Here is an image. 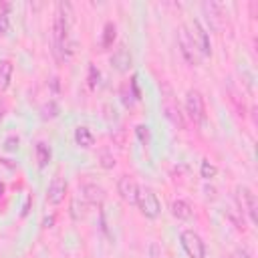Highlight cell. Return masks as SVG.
Masks as SVG:
<instances>
[{
    "label": "cell",
    "mask_w": 258,
    "mask_h": 258,
    "mask_svg": "<svg viewBox=\"0 0 258 258\" xmlns=\"http://www.w3.org/2000/svg\"><path fill=\"white\" fill-rule=\"evenodd\" d=\"M189 36H191V40L196 42V46H198V50L202 52V56H208V54H212V44H210V36H208V32H206V28L200 24V20H194L191 24H189Z\"/></svg>",
    "instance_id": "cell-6"
},
{
    "label": "cell",
    "mask_w": 258,
    "mask_h": 258,
    "mask_svg": "<svg viewBox=\"0 0 258 258\" xmlns=\"http://www.w3.org/2000/svg\"><path fill=\"white\" fill-rule=\"evenodd\" d=\"M101 167H105V169L115 167V157H113L109 151H103V153H101Z\"/></svg>",
    "instance_id": "cell-23"
},
{
    "label": "cell",
    "mask_w": 258,
    "mask_h": 258,
    "mask_svg": "<svg viewBox=\"0 0 258 258\" xmlns=\"http://www.w3.org/2000/svg\"><path fill=\"white\" fill-rule=\"evenodd\" d=\"M163 111H165V117L179 129H185V119H183V113L179 109V105L171 99V95L163 97Z\"/></svg>",
    "instance_id": "cell-8"
},
{
    "label": "cell",
    "mask_w": 258,
    "mask_h": 258,
    "mask_svg": "<svg viewBox=\"0 0 258 258\" xmlns=\"http://www.w3.org/2000/svg\"><path fill=\"white\" fill-rule=\"evenodd\" d=\"M137 206H139V212H141L145 218H149V220L157 218L159 212H161V204H159V200H157V194H155L153 189H149V187H139Z\"/></svg>",
    "instance_id": "cell-2"
},
{
    "label": "cell",
    "mask_w": 258,
    "mask_h": 258,
    "mask_svg": "<svg viewBox=\"0 0 258 258\" xmlns=\"http://www.w3.org/2000/svg\"><path fill=\"white\" fill-rule=\"evenodd\" d=\"M40 113H42V119H54L58 115V105L54 101H48V103L42 105Z\"/></svg>",
    "instance_id": "cell-18"
},
{
    "label": "cell",
    "mask_w": 258,
    "mask_h": 258,
    "mask_svg": "<svg viewBox=\"0 0 258 258\" xmlns=\"http://www.w3.org/2000/svg\"><path fill=\"white\" fill-rule=\"evenodd\" d=\"M4 113H6V109H4V103L0 101V121L4 119Z\"/></svg>",
    "instance_id": "cell-29"
},
{
    "label": "cell",
    "mask_w": 258,
    "mask_h": 258,
    "mask_svg": "<svg viewBox=\"0 0 258 258\" xmlns=\"http://www.w3.org/2000/svg\"><path fill=\"white\" fill-rule=\"evenodd\" d=\"M200 173H202L204 179H212V177H216L218 167H216L214 163H210L208 159H204V161H202V167H200Z\"/></svg>",
    "instance_id": "cell-19"
},
{
    "label": "cell",
    "mask_w": 258,
    "mask_h": 258,
    "mask_svg": "<svg viewBox=\"0 0 258 258\" xmlns=\"http://www.w3.org/2000/svg\"><path fill=\"white\" fill-rule=\"evenodd\" d=\"M8 30H10V18H8V12L4 10L0 12V36L8 34Z\"/></svg>",
    "instance_id": "cell-21"
},
{
    "label": "cell",
    "mask_w": 258,
    "mask_h": 258,
    "mask_svg": "<svg viewBox=\"0 0 258 258\" xmlns=\"http://www.w3.org/2000/svg\"><path fill=\"white\" fill-rule=\"evenodd\" d=\"M177 44H179V50H181V56L185 58V62L191 64V67H198L200 60H202V52L198 50L196 42L191 40L185 24H181L177 28Z\"/></svg>",
    "instance_id": "cell-1"
},
{
    "label": "cell",
    "mask_w": 258,
    "mask_h": 258,
    "mask_svg": "<svg viewBox=\"0 0 258 258\" xmlns=\"http://www.w3.org/2000/svg\"><path fill=\"white\" fill-rule=\"evenodd\" d=\"M30 202H32V198L28 196V198H26V204H24V208H22V216H26V214H28V208H30Z\"/></svg>",
    "instance_id": "cell-27"
},
{
    "label": "cell",
    "mask_w": 258,
    "mask_h": 258,
    "mask_svg": "<svg viewBox=\"0 0 258 258\" xmlns=\"http://www.w3.org/2000/svg\"><path fill=\"white\" fill-rule=\"evenodd\" d=\"M111 64H113L119 73H127V71L131 69V64H133V56H131V52H129V48H127L125 44H121V46L113 52V56H111Z\"/></svg>",
    "instance_id": "cell-11"
},
{
    "label": "cell",
    "mask_w": 258,
    "mask_h": 258,
    "mask_svg": "<svg viewBox=\"0 0 258 258\" xmlns=\"http://www.w3.org/2000/svg\"><path fill=\"white\" fill-rule=\"evenodd\" d=\"M99 77H101L99 69H97L95 64H91V67H89V85H91V89H95V87H97V83H99Z\"/></svg>",
    "instance_id": "cell-22"
},
{
    "label": "cell",
    "mask_w": 258,
    "mask_h": 258,
    "mask_svg": "<svg viewBox=\"0 0 258 258\" xmlns=\"http://www.w3.org/2000/svg\"><path fill=\"white\" fill-rule=\"evenodd\" d=\"M202 10H204V14H206V18L210 22V28L222 30V26H224L222 24V6L218 2H214V0H206L202 4Z\"/></svg>",
    "instance_id": "cell-9"
},
{
    "label": "cell",
    "mask_w": 258,
    "mask_h": 258,
    "mask_svg": "<svg viewBox=\"0 0 258 258\" xmlns=\"http://www.w3.org/2000/svg\"><path fill=\"white\" fill-rule=\"evenodd\" d=\"M179 240H181V246H183V250H185V254L189 258H204L206 256V244H204V240H202V236L198 232L183 230Z\"/></svg>",
    "instance_id": "cell-3"
},
{
    "label": "cell",
    "mask_w": 258,
    "mask_h": 258,
    "mask_svg": "<svg viewBox=\"0 0 258 258\" xmlns=\"http://www.w3.org/2000/svg\"><path fill=\"white\" fill-rule=\"evenodd\" d=\"M67 196V181L62 177H52V181L48 183V189H46V202L56 206L64 200Z\"/></svg>",
    "instance_id": "cell-10"
},
{
    "label": "cell",
    "mask_w": 258,
    "mask_h": 258,
    "mask_svg": "<svg viewBox=\"0 0 258 258\" xmlns=\"http://www.w3.org/2000/svg\"><path fill=\"white\" fill-rule=\"evenodd\" d=\"M83 198L85 202L89 204H95V206H101L103 200H105V189L97 183H85L83 185Z\"/></svg>",
    "instance_id": "cell-12"
},
{
    "label": "cell",
    "mask_w": 258,
    "mask_h": 258,
    "mask_svg": "<svg viewBox=\"0 0 258 258\" xmlns=\"http://www.w3.org/2000/svg\"><path fill=\"white\" fill-rule=\"evenodd\" d=\"M135 135H137V139H139L143 145H147V143H149V139H151L149 127H147V125H143V123H139V125L135 127Z\"/></svg>",
    "instance_id": "cell-20"
},
{
    "label": "cell",
    "mask_w": 258,
    "mask_h": 258,
    "mask_svg": "<svg viewBox=\"0 0 258 258\" xmlns=\"http://www.w3.org/2000/svg\"><path fill=\"white\" fill-rule=\"evenodd\" d=\"M12 71H14V64L10 60H0V91L8 89L10 79H12Z\"/></svg>",
    "instance_id": "cell-15"
},
{
    "label": "cell",
    "mask_w": 258,
    "mask_h": 258,
    "mask_svg": "<svg viewBox=\"0 0 258 258\" xmlns=\"http://www.w3.org/2000/svg\"><path fill=\"white\" fill-rule=\"evenodd\" d=\"M129 85H131V91H133V97H135V99H139V89H137V77H135V75L131 77V81H129Z\"/></svg>",
    "instance_id": "cell-26"
},
{
    "label": "cell",
    "mask_w": 258,
    "mask_h": 258,
    "mask_svg": "<svg viewBox=\"0 0 258 258\" xmlns=\"http://www.w3.org/2000/svg\"><path fill=\"white\" fill-rule=\"evenodd\" d=\"M236 194H238L240 206L248 212L252 224H256V222H258V200H256V194H254L250 187H246V185H238V187H236Z\"/></svg>",
    "instance_id": "cell-5"
},
{
    "label": "cell",
    "mask_w": 258,
    "mask_h": 258,
    "mask_svg": "<svg viewBox=\"0 0 258 258\" xmlns=\"http://www.w3.org/2000/svg\"><path fill=\"white\" fill-rule=\"evenodd\" d=\"M50 155H52V153H50V147H48L44 141H38V143H36V161H38V167H40V169L48 165Z\"/></svg>",
    "instance_id": "cell-16"
},
{
    "label": "cell",
    "mask_w": 258,
    "mask_h": 258,
    "mask_svg": "<svg viewBox=\"0 0 258 258\" xmlns=\"http://www.w3.org/2000/svg\"><path fill=\"white\" fill-rule=\"evenodd\" d=\"M115 36H117V26H115L113 22H107L105 28H103V40H101V46H103V48H109V46L113 44Z\"/></svg>",
    "instance_id": "cell-17"
},
{
    "label": "cell",
    "mask_w": 258,
    "mask_h": 258,
    "mask_svg": "<svg viewBox=\"0 0 258 258\" xmlns=\"http://www.w3.org/2000/svg\"><path fill=\"white\" fill-rule=\"evenodd\" d=\"M171 214L177 218V220H189L191 218V206L185 202V200H175L171 204Z\"/></svg>",
    "instance_id": "cell-14"
},
{
    "label": "cell",
    "mask_w": 258,
    "mask_h": 258,
    "mask_svg": "<svg viewBox=\"0 0 258 258\" xmlns=\"http://www.w3.org/2000/svg\"><path fill=\"white\" fill-rule=\"evenodd\" d=\"M117 191L119 196L129 204V206H137V196H139V185L133 177L129 175H121L117 181Z\"/></svg>",
    "instance_id": "cell-7"
},
{
    "label": "cell",
    "mask_w": 258,
    "mask_h": 258,
    "mask_svg": "<svg viewBox=\"0 0 258 258\" xmlns=\"http://www.w3.org/2000/svg\"><path fill=\"white\" fill-rule=\"evenodd\" d=\"M4 149L6 151H14V149H18V137H8L6 141H4Z\"/></svg>",
    "instance_id": "cell-24"
},
{
    "label": "cell",
    "mask_w": 258,
    "mask_h": 258,
    "mask_svg": "<svg viewBox=\"0 0 258 258\" xmlns=\"http://www.w3.org/2000/svg\"><path fill=\"white\" fill-rule=\"evenodd\" d=\"M185 111H187V115H189L191 121H196V123L204 121V117H206V105H204V97H202V93L198 89H189L185 93Z\"/></svg>",
    "instance_id": "cell-4"
},
{
    "label": "cell",
    "mask_w": 258,
    "mask_h": 258,
    "mask_svg": "<svg viewBox=\"0 0 258 258\" xmlns=\"http://www.w3.org/2000/svg\"><path fill=\"white\" fill-rule=\"evenodd\" d=\"M2 194H4V183L0 181V196H2Z\"/></svg>",
    "instance_id": "cell-30"
},
{
    "label": "cell",
    "mask_w": 258,
    "mask_h": 258,
    "mask_svg": "<svg viewBox=\"0 0 258 258\" xmlns=\"http://www.w3.org/2000/svg\"><path fill=\"white\" fill-rule=\"evenodd\" d=\"M75 141H77V145H81V147L89 149V147H93L95 137H93V133H91V129H89V127L79 125V127L75 129Z\"/></svg>",
    "instance_id": "cell-13"
},
{
    "label": "cell",
    "mask_w": 258,
    "mask_h": 258,
    "mask_svg": "<svg viewBox=\"0 0 258 258\" xmlns=\"http://www.w3.org/2000/svg\"><path fill=\"white\" fill-rule=\"evenodd\" d=\"M230 258H252V252H250L248 248H238V250L232 252Z\"/></svg>",
    "instance_id": "cell-25"
},
{
    "label": "cell",
    "mask_w": 258,
    "mask_h": 258,
    "mask_svg": "<svg viewBox=\"0 0 258 258\" xmlns=\"http://www.w3.org/2000/svg\"><path fill=\"white\" fill-rule=\"evenodd\" d=\"M52 224H54V218H52V216H50V218H44V222H42L44 228H50Z\"/></svg>",
    "instance_id": "cell-28"
}]
</instances>
